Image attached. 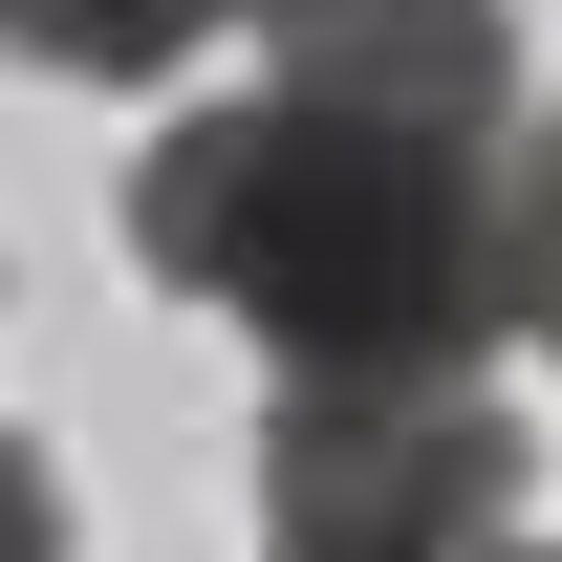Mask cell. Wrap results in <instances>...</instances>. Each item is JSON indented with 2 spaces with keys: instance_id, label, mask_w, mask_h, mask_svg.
I'll return each instance as SVG.
<instances>
[{
  "instance_id": "cell-1",
  "label": "cell",
  "mask_w": 562,
  "mask_h": 562,
  "mask_svg": "<svg viewBox=\"0 0 562 562\" xmlns=\"http://www.w3.org/2000/svg\"><path fill=\"white\" fill-rule=\"evenodd\" d=\"M497 151L519 131H412V109L260 66L131 151V260L216 325H260L281 368H476L519 325Z\"/></svg>"
},
{
  "instance_id": "cell-2",
  "label": "cell",
  "mask_w": 562,
  "mask_h": 562,
  "mask_svg": "<svg viewBox=\"0 0 562 562\" xmlns=\"http://www.w3.org/2000/svg\"><path fill=\"white\" fill-rule=\"evenodd\" d=\"M541 432L476 368H281L260 412V562H497Z\"/></svg>"
},
{
  "instance_id": "cell-3",
  "label": "cell",
  "mask_w": 562,
  "mask_h": 562,
  "mask_svg": "<svg viewBox=\"0 0 562 562\" xmlns=\"http://www.w3.org/2000/svg\"><path fill=\"white\" fill-rule=\"evenodd\" d=\"M260 66L412 109V131H519V22L497 0H260Z\"/></svg>"
},
{
  "instance_id": "cell-4",
  "label": "cell",
  "mask_w": 562,
  "mask_h": 562,
  "mask_svg": "<svg viewBox=\"0 0 562 562\" xmlns=\"http://www.w3.org/2000/svg\"><path fill=\"white\" fill-rule=\"evenodd\" d=\"M216 22H260V0H0V66H44V87H173Z\"/></svg>"
},
{
  "instance_id": "cell-5",
  "label": "cell",
  "mask_w": 562,
  "mask_h": 562,
  "mask_svg": "<svg viewBox=\"0 0 562 562\" xmlns=\"http://www.w3.org/2000/svg\"><path fill=\"white\" fill-rule=\"evenodd\" d=\"M497 260H519V325L562 347V109H519V151H497Z\"/></svg>"
},
{
  "instance_id": "cell-6",
  "label": "cell",
  "mask_w": 562,
  "mask_h": 562,
  "mask_svg": "<svg viewBox=\"0 0 562 562\" xmlns=\"http://www.w3.org/2000/svg\"><path fill=\"white\" fill-rule=\"evenodd\" d=\"M0 562H66V454L0 432Z\"/></svg>"
},
{
  "instance_id": "cell-7",
  "label": "cell",
  "mask_w": 562,
  "mask_h": 562,
  "mask_svg": "<svg viewBox=\"0 0 562 562\" xmlns=\"http://www.w3.org/2000/svg\"><path fill=\"white\" fill-rule=\"evenodd\" d=\"M497 562H562V541H497Z\"/></svg>"
}]
</instances>
